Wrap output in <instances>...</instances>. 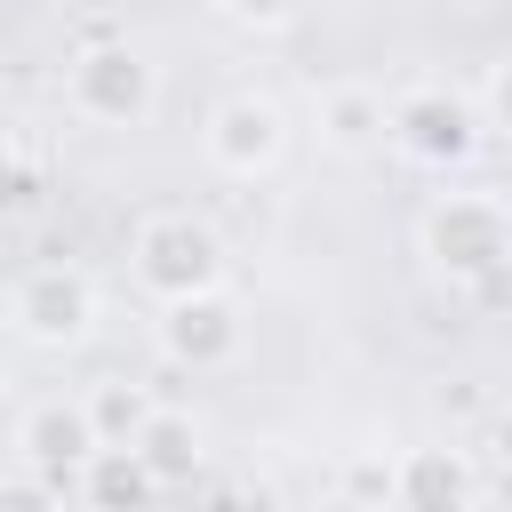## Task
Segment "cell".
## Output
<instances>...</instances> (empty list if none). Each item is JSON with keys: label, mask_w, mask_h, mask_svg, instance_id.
Segmentation results:
<instances>
[{"label": "cell", "mask_w": 512, "mask_h": 512, "mask_svg": "<svg viewBox=\"0 0 512 512\" xmlns=\"http://www.w3.org/2000/svg\"><path fill=\"white\" fill-rule=\"evenodd\" d=\"M312 512H384V504H360V496H344V488H328Z\"/></svg>", "instance_id": "20"}, {"label": "cell", "mask_w": 512, "mask_h": 512, "mask_svg": "<svg viewBox=\"0 0 512 512\" xmlns=\"http://www.w3.org/2000/svg\"><path fill=\"white\" fill-rule=\"evenodd\" d=\"M128 456L144 464L152 488H184V480H200V464H208V432H200L192 408H152L144 432L128 440Z\"/></svg>", "instance_id": "10"}, {"label": "cell", "mask_w": 512, "mask_h": 512, "mask_svg": "<svg viewBox=\"0 0 512 512\" xmlns=\"http://www.w3.org/2000/svg\"><path fill=\"white\" fill-rule=\"evenodd\" d=\"M384 128H392V96L376 80H328L320 88V136L336 152H376Z\"/></svg>", "instance_id": "11"}, {"label": "cell", "mask_w": 512, "mask_h": 512, "mask_svg": "<svg viewBox=\"0 0 512 512\" xmlns=\"http://www.w3.org/2000/svg\"><path fill=\"white\" fill-rule=\"evenodd\" d=\"M216 8H224V16L240 24V32H288L304 0H216Z\"/></svg>", "instance_id": "17"}, {"label": "cell", "mask_w": 512, "mask_h": 512, "mask_svg": "<svg viewBox=\"0 0 512 512\" xmlns=\"http://www.w3.org/2000/svg\"><path fill=\"white\" fill-rule=\"evenodd\" d=\"M8 328L40 352H72L88 344L96 328V280L80 264H32L16 288H8Z\"/></svg>", "instance_id": "5"}, {"label": "cell", "mask_w": 512, "mask_h": 512, "mask_svg": "<svg viewBox=\"0 0 512 512\" xmlns=\"http://www.w3.org/2000/svg\"><path fill=\"white\" fill-rule=\"evenodd\" d=\"M480 480H472V456L432 440V448H408L392 456V512H472Z\"/></svg>", "instance_id": "9"}, {"label": "cell", "mask_w": 512, "mask_h": 512, "mask_svg": "<svg viewBox=\"0 0 512 512\" xmlns=\"http://www.w3.org/2000/svg\"><path fill=\"white\" fill-rule=\"evenodd\" d=\"M416 240H424V264L448 288H480L512 264V200L504 192H440L424 208Z\"/></svg>", "instance_id": "1"}, {"label": "cell", "mask_w": 512, "mask_h": 512, "mask_svg": "<svg viewBox=\"0 0 512 512\" xmlns=\"http://www.w3.org/2000/svg\"><path fill=\"white\" fill-rule=\"evenodd\" d=\"M128 272L152 304H176V296H200V288H224V240L192 216V208H160L136 224L128 240Z\"/></svg>", "instance_id": "2"}, {"label": "cell", "mask_w": 512, "mask_h": 512, "mask_svg": "<svg viewBox=\"0 0 512 512\" xmlns=\"http://www.w3.org/2000/svg\"><path fill=\"white\" fill-rule=\"evenodd\" d=\"M64 96H72V112L96 120V128H136V120H152V104H160V72H152V56H144L136 40H88V48L64 64Z\"/></svg>", "instance_id": "3"}, {"label": "cell", "mask_w": 512, "mask_h": 512, "mask_svg": "<svg viewBox=\"0 0 512 512\" xmlns=\"http://www.w3.org/2000/svg\"><path fill=\"white\" fill-rule=\"evenodd\" d=\"M96 448H104V440H96V424H88V400H32V408L16 416V456H24L32 472H48V480L88 472Z\"/></svg>", "instance_id": "8"}, {"label": "cell", "mask_w": 512, "mask_h": 512, "mask_svg": "<svg viewBox=\"0 0 512 512\" xmlns=\"http://www.w3.org/2000/svg\"><path fill=\"white\" fill-rule=\"evenodd\" d=\"M88 496H96L104 512H136V504L152 496V480H144V464H136L128 448H96V456H88Z\"/></svg>", "instance_id": "13"}, {"label": "cell", "mask_w": 512, "mask_h": 512, "mask_svg": "<svg viewBox=\"0 0 512 512\" xmlns=\"http://www.w3.org/2000/svg\"><path fill=\"white\" fill-rule=\"evenodd\" d=\"M80 400H88V424H96V440H104V448H128V440L144 432V416L160 408V400H152L144 384H128V376H104V384H88Z\"/></svg>", "instance_id": "12"}, {"label": "cell", "mask_w": 512, "mask_h": 512, "mask_svg": "<svg viewBox=\"0 0 512 512\" xmlns=\"http://www.w3.org/2000/svg\"><path fill=\"white\" fill-rule=\"evenodd\" d=\"M200 152H208V168H216V176L256 184V176H264V168H280V152H288V112H280L272 96L240 88V96H224V104L208 112Z\"/></svg>", "instance_id": "6"}, {"label": "cell", "mask_w": 512, "mask_h": 512, "mask_svg": "<svg viewBox=\"0 0 512 512\" xmlns=\"http://www.w3.org/2000/svg\"><path fill=\"white\" fill-rule=\"evenodd\" d=\"M480 120L512 136V56H496V64H488V80H480Z\"/></svg>", "instance_id": "18"}, {"label": "cell", "mask_w": 512, "mask_h": 512, "mask_svg": "<svg viewBox=\"0 0 512 512\" xmlns=\"http://www.w3.org/2000/svg\"><path fill=\"white\" fill-rule=\"evenodd\" d=\"M336 488L360 496V504H384V512H392V456H344Z\"/></svg>", "instance_id": "16"}, {"label": "cell", "mask_w": 512, "mask_h": 512, "mask_svg": "<svg viewBox=\"0 0 512 512\" xmlns=\"http://www.w3.org/2000/svg\"><path fill=\"white\" fill-rule=\"evenodd\" d=\"M32 208H40V168L16 144H0V224H24Z\"/></svg>", "instance_id": "14"}, {"label": "cell", "mask_w": 512, "mask_h": 512, "mask_svg": "<svg viewBox=\"0 0 512 512\" xmlns=\"http://www.w3.org/2000/svg\"><path fill=\"white\" fill-rule=\"evenodd\" d=\"M0 512H64V480H48V472H8L0 480Z\"/></svg>", "instance_id": "15"}, {"label": "cell", "mask_w": 512, "mask_h": 512, "mask_svg": "<svg viewBox=\"0 0 512 512\" xmlns=\"http://www.w3.org/2000/svg\"><path fill=\"white\" fill-rule=\"evenodd\" d=\"M480 136H488L480 104L456 96V88H440V80H416V88L392 96V128H384V144H400L416 168H464V160L480 152Z\"/></svg>", "instance_id": "4"}, {"label": "cell", "mask_w": 512, "mask_h": 512, "mask_svg": "<svg viewBox=\"0 0 512 512\" xmlns=\"http://www.w3.org/2000/svg\"><path fill=\"white\" fill-rule=\"evenodd\" d=\"M488 456L512 472V408H496V416H488Z\"/></svg>", "instance_id": "19"}, {"label": "cell", "mask_w": 512, "mask_h": 512, "mask_svg": "<svg viewBox=\"0 0 512 512\" xmlns=\"http://www.w3.org/2000/svg\"><path fill=\"white\" fill-rule=\"evenodd\" d=\"M160 352L176 360V368H224L232 352H240V304L224 296V288H200V296H176V304H160Z\"/></svg>", "instance_id": "7"}]
</instances>
